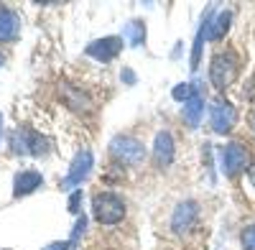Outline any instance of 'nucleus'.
<instances>
[{
    "instance_id": "nucleus-1",
    "label": "nucleus",
    "mask_w": 255,
    "mask_h": 250,
    "mask_svg": "<svg viewBox=\"0 0 255 250\" xmlns=\"http://www.w3.org/2000/svg\"><path fill=\"white\" fill-rule=\"evenodd\" d=\"M92 217L100 225H118L125 217V202L115 192H100L92 197Z\"/></svg>"
},
{
    "instance_id": "nucleus-2",
    "label": "nucleus",
    "mask_w": 255,
    "mask_h": 250,
    "mask_svg": "<svg viewBox=\"0 0 255 250\" xmlns=\"http://www.w3.org/2000/svg\"><path fill=\"white\" fill-rule=\"evenodd\" d=\"M238 72H240V59L232 54V51L215 54V59L209 61V82L217 90L230 87L232 82L238 79Z\"/></svg>"
},
{
    "instance_id": "nucleus-3",
    "label": "nucleus",
    "mask_w": 255,
    "mask_h": 250,
    "mask_svg": "<svg viewBox=\"0 0 255 250\" xmlns=\"http://www.w3.org/2000/svg\"><path fill=\"white\" fill-rule=\"evenodd\" d=\"M110 156L123 166H135L145 158V148L133 135H115L110 140Z\"/></svg>"
},
{
    "instance_id": "nucleus-4",
    "label": "nucleus",
    "mask_w": 255,
    "mask_h": 250,
    "mask_svg": "<svg viewBox=\"0 0 255 250\" xmlns=\"http://www.w3.org/2000/svg\"><path fill=\"white\" fill-rule=\"evenodd\" d=\"M220 161H222L225 176H238V174H243V171L248 169V163H250V151H248L245 143L232 140V143H227L225 148H222Z\"/></svg>"
},
{
    "instance_id": "nucleus-5",
    "label": "nucleus",
    "mask_w": 255,
    "mask_h": 250,
    "mask_svg": "<svg viewBox=\"0 0 255 250\" xmlns=\"http://www.w3.org/2000/svg\"><path fill=\"white\" fill-rule=\"evenodd\" d=\"M235 123H238V110L230 105L227 100H215L212 102V108H209V125H212V130L225 135L230 133L232 128H235Z\"/></svg>"
},
{
    "instance_id": "nucleus-6",
    "label": "nucleus",
    "mask_w": 255,
    "mask_h": 250,
    "mask_svg": "<svg viewBox=\"0 0 255 250\" xmlns=\"http://www.w3.org/2000/svg\"><path fill=\"white\" fill-rule=\"evenodd\" d=\"M92 163H95V158H92V153H90L87 148L77 151V156H74V158H72V163H69L67 176L61 179V189H72V186H79L84 179L90 176Z\"/></svg>"
},
{
    "instance_id": "nucleus-7",
    "label": "nucleus",
    "mask_w": 255,
    "mask_h": 250,
    "mask_svg": "<svg viewBox=\"0 0 255 250\" xmlns=\"http://www.w3.org/2000/svg\"><path fill=\"white\" fill-rule=\"evenodd\" d=\"M10 148L13 153H31V156H41L46 153L44 148H49V140L44 135H38L33 130H15L13 138H10Z\"/></svg>"
},
{
    "instance_id": "nucleus-8",
    "label": "nucleus",
    "mask_w": 255,
    "mask_h": 250,
    "mask_svg": "<svg viewBox=\"0 0 255 250\" xmlns=\"http://www.w3.org/2000/svg\"><path fill=\"white\" fill-rule=\"evenodd\" d=\"M197 217H199V204L194 199H186V202L176 204V210L171 215V230L176 235H186L191 227H194Z\"/></svg>"
},
{
    "instance_id": "nucleus-9",
    "label": "nucleus",
    "mask_w": 255,
    "mask_h": 250,
    "mask_svg": "<svg viewBox=\"0 0 255 250\" xmlns=\"http://www.w3.org/2000/svg\"><path fill=\"white\" fill-rule=\"evenodd\" d=\"M125 46V38L120 36H105V38H97L87 46V56L97 59V61H113Z\"/></svg>"
},
{
    "instance_id": "nucleus-10",
    "label": "nucleus",
    "mask_w": 255,
    "mask_h": 250,
    "mask_svg": "<svg viewBox=\"0 0 255 250\" xmlns=\"http://www.w3.org/2000/svg\"><path fill=\"white\" fill-rule=\"evenodd\" d=\"M41 184H44V176H41V171H33V169L18 171L15 179H13V194H15V197L33 194Z\"/></svg>"
},
{
    "instance_id": "nucleus-11",
    "label": "nucleus",
    "mask_w": 255,
    "mask_h": 250,
    "mask_svg": "<svg viewBox=\"0 0 255 250\" xmlns=\"http://www.w3.org/2000/svg\"><path fill=\"white\" fill-rule=\"evenodd\" d=\"M174 135L168 133V130H161L153 140V161L158 166H168L174 161Z\"/></svg>"
},
{
    "instance_id": "nucleus-12",
    "label": "nucleus",
    "mask_w": 255,
    "mask_h": 250,
    "mask_svg": "<svg viewBox=\"0 0 255 250\" xmlns=\"http://www.w3.org/2000/svg\"><path fill=\"white\" fill-rule=\"evenodd\" d=\"M20 31V18L15 10L10 8H0V44H8V41H15Z\"/></svg>"
},
{
    "instance_id": "nucleus-13",
    "label": "nucleus",
    "mask_w": 255,
    "mask_h": 250,
    "mask_svg": "<svg viewBox=\"0 0 255 250\" xmlns=\"http://www.w3.org/2000/svg\"><path fill=\"white\" fill-rule=\"evenodd\" d=\"M181 115H184V123L189 125V128H197L199 120H202V115H204V97L197 92V95L191 97L189 102H184V110H181Z\"/></svg>"
},
{
    "instance_id": "nucleus-14",
    "label": "nucleus",
    "mask_w": 255,
    "mask_h": 250,
    "mask_svg": "<svg viewBox=\"0 0 255 250\" xmlns=\"http://www.w3.org/2000/svg\"><path fill=\"white\" fill-rule=\"evenodd\" d=\"M123 36L128 38V44H130V46H140L143 41H145V26H143V20H130V23L123 28Z\"/></svg>"
},
{
    "instance_id": "nucleus-15",
    "label": "nucleus",
    "mask_w": 255,
    "mask_h": 250,
    "mask_svg": "<svg viewBox=\"0 0 255 250\" xmlns=\"http://www.w3.org/2000/svg\"><path fill=\"white\" fill-rule=\"evenodd\" d=\"M230 20H232V13L230 10H222L217 15V20L212 23V28H209V41H220L227 33V28H230Z\"/></svg>"
},
{
    "instance_id": "nucleus-16",
    "label": "nucleus",
    "mask_w": 255,
    "mask_h": 250,
    "mask_svg": "<svg viewBox=\"0 0 255 250\" xmlns=\"http://www.w3.org/2000/svg\"><path fill=\"white\" fill-rule=\"evenodd\" d=\"M194 95H197V90L191 87V85H186V82H184V85H176V87H174V92H171V97H174V100H179V102H189Z\"/></svg>"
},
{
    "instance_id": "nucleus-17",
    "label": "nucleus",
    "mask_w": 255,
    "mask_h": 250,
    "mask_svg": "<svg viewBox=\"0 0 255 250\" xmlns=\"http://www.w3.org/2000/svg\"><path fill=\"white\" fill-rule=\"evenodd\" d=\"M240 243H243V248H245V250H255V222H253V225H248L245 230H243Z\"/></svg>"
},
{
    "instance_id": "nucleus-18",
    "label": "nucleus",
    "mask_w": 255,
    "mask_h": 250,
    "mask_svg": "<svg viewBox=\"0 0 255 250\" xmlns=\"http://www.w3.org/2000/svg\"><path fill=\"white\" fill-rule=\"evenodd\" d=\"M84 227H87V220L79 217V220H77V225H74V233H72V243H77V240H79V235L84 233Z\"/></svg>"
},
{
    "instance_id": "nucleus-19",
    "label": "nucleus",
    "mask_w": 255,
    "mask_h": 250,
    "mask_svg": "<svg viewBox=\"0 0 255 250\" xmlns=\"http://www.w3.org/2000/svg\"><path fill=\"white\" fill-rule=\"evenodd\" d=\"M69 245L72 243H67V240H54V243H49L46 248H41V250H69Z\"/></svg>"
},
{
    "instance_id": "nucleus-20",
    "label": "nucleus",
    "mask_w": 255,
    "mask_h": 250,
    "mask_svg": "<svg viewBox=\"0 0 255 250\" xmlns=\"http://www.w3.org/2000/svg\"><path fill=\"white\" fill-rule=\"evenodd\" d=\"M79 199H82V192H72V199H69V212H74V215H77V210H79Z\"/></svg>"
},
{
    "instance_id": "nucleus-21",
    "label": "nucleus",
    "mask_w": 255,
    "mask_h": 250,
    "mask_svg": "<svg viewBox=\"0 0 255 250\" xmlns=\"http://www.w3.org/2000/svg\"><path fill=\"white\" fill-rule=\"evenodd\" d=\"M120 77H123V82H128V85H133V82H135V74H133L130 69H123Z\"/></svg>"
},
{
    "instance_id": "nucleus-22",
    "label": "nucleus",
    "mask_w": 255,
    "mask_h": 250,
    "mask_svg": "<svg viewBox=\"0 0 255 250\" xmlns=\"http://www.w3.org/2000/svg\"><path fill=\"white\" fill-rule=\"evenodd\" d=\"M248 179H250V184L255 186V163H253L250 169H248Z\"/></svg>"
},
{
    "instance_id": "nucleus-23",
    "label": "nucleus",
    "mask_w": 255,
    "mask_h": 250,
    "mask_svg": "<svg viewBox=\"0 0 255 250\" xmlns=\"http://www.w3.org/2000/svg\"><path fill=\"white\" fill-rule=\"evenodd\" d=\"M250 130L255 133V113H253V118H250Z\"/></svg>"
},
{
    "instance_id": "nucleus-24",
    "label": "nucleus",
    "mask_w": 255,
    "mask_h": 250,
    "mask_svg": "<svg viewBox=\"0 0 255 250\" xmlns=\"http://www.w3.org/2000/svg\"><path fill=\"white\" fill-rule=\"evenodd\" d=\"M0 135H3V113H0Z\"/></svg>"
},
{
    "instance_id": "nucleus-25",
    "label": "nucleus",
    "mask_w": 255,
    "mask_h": 250,
    "mask_svg": "<svg viewBox=\"0 0 255 250\" xmlns=\"http://www.w3.org/2000/svg\"><path fill=\"white\" fill-rule=\"evenodd\" d=\"M0 64H3V56H0Z\"/></svg>"
},
{
    "instance_id": "nucleus-26",
    "label": "nucleus",
    "mask_w": 255,
    "mask_h": 250,
    "mask_svg": "<svg viewBox=\"0 0 255 250\" xmlns=\"http://www.w3.org/2000/svg\"><path fill=\"white\" fill-rule=\"evenodd\" d=\"M5 250H8V248H5Z\"/></svg>"
}]
</instances>
